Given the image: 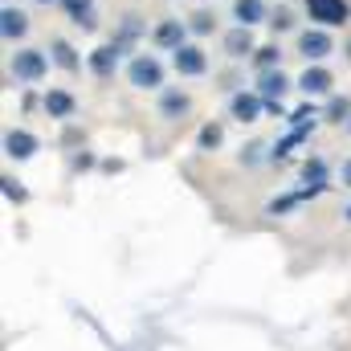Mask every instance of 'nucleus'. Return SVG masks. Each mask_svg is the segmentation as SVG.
<instances>
[{"mask_svg": "<svg viewBox=\"0 0 351 351\" xmlns=\"http://www.w3.org/2000/svg\"><path fill=\"white\" fill-rule=\"evenodd\" d=\"M127 82L135 90H160L164 86V66L156 53H135L131 66H127Z\"/></svg>", "mask_w": 351, "mask_h": 351, "instance_id": "1", "label": "nucleus"}, {"mask_svg": "<svg viewBox=\"0 0 351 351\" xmlns=\"http://www.w3.org/2000/svg\"><path fill=\"white\" fill-rule=\"evenodd\" d=\"M8 70H12L16 82H41L45 70H49V58H45L41 49H21V53H12Z\"/></svg>", "mask_w": 351, "mask_h": 351, "instance_id": "2", "label": "nucleus"}, {"mask_svg": "<svg viewBox=\"0 0 351 351\" xmlns=\"http://www.w3.org/2000/svg\"><path fill=\"white\" fill-rule=\"evenodd\" d=\"M306 16L323 29H335L351 21V4L348 0H306Z\"/></svg>", "mask_w": 351, "mask_h": 351, "instance_id": "3", "label": "nucleus"}, {"mask_svg": "<svg viewBox=\"0 0 351 351\" xmlns=\"http://www.w3.org/2000/svg\"><path fill=\"white\" fill-rule=\"evenodd\" d=\"M172 70L180 78H200V74H208V58H204V49L200 45H180L172 49Z\"/></svg>", "mask_w": 351, "mask_h": 351, "instance_id": "4", "label": "nucleus"}, {"mask_svg": "<svg viewBox=\"0 0 351 351\" xmlns=\"http://www.w3.org/2000/svg\"><path fill=\"white\" fill-rule=\"evenodd\" d=\"M331 49H335V41H331V33H327L323 25H315V29H302V33H298V53H302L306 62H323Z\"/></svg>", "mask_w": 351, "mask_h": 351, "instance_id": "5", "label": "nucleus"}, {"mask_svg": "<svg viewBox=\"0 0 351 351\" xmlns=\"http://www.w3.org/2000/svg\"><path fill=\"white\" fill-rule=\"evenodd\" d=\"M286 90H290V78H286L282 70H262V78H258V94L265 98V110L282 114V98H286Z\"/></svg>", "mask_w": 351, "mask_h": 351, "instance_id": "6", "label": "nucleus"}, {"mask_svg": "<svg viewBox=\"0 0 351 351\" xmlns=\"http://www.w3.org/2000/svg\"><path fill=\"white\" fill-rule=\"evenodd\" d=\"M184 37H188V21H176V16L160 21V25H156V33H152V41H156L160 49H180V45H184Z\"/></svg>", "mask_w": 351, "mask_h": 351, "instance_id": "7", "label": "nucleus"}, {"mask_svg": "<svg viewBox=\"0 0 351 351\" xmlns=\"http://www.w3.org/2000/svg\"><path fill=\"white\" fill-rule=\"evenodd\" d=\"M331 86H335V78H331V70H323V66H306V70H302V78H298V90H302L306 98L331 94Z\"/></svg>", "mask_w": 351, "mask_h": 351, "instance_id": "8", "label": "nucleus"}, {"mask_svg": "<svg viewBox=\"0 0 351 351\" xmlns=\"http://www.w3.org/2000/svg\"><path fill=\"white\" fill-rule=\"evenodd\" d=\"M229 110H233V119L237 123H258L262 119V110H265V98L262 94H233V102H229Z\"/></svg>", "mask_w": 351, "mask_h": 351, "instance_id": "9", "label": "nucleus"}, {"mask_svg": "<svg viewBox=\"0 0 351 351\" xmlns=\"http://www.w3.org/2000/svg\"><path fill=\"white\" fill-rule=\"evenodd\" d=\"M225 53H229L233 62H241V58H254V53H258V45H254V33H250L245 25H237V29L225 37Z\"/></svg>", "mask_w": 351, "mask_h": 351, "instance_id": "10", "label": "nucleus"}, {"mask_svg": "<svg viewBox=\"0 0 351 351\" xmlns=\"http://www.w3.org/2000/svg\"><path fill=\"white\" fill-rule=\"evenodd\" d=\"M33 152H37V135H29V131H21V127L4 135V156H8V160H29Z\"/></svg>", "mask_w": 351, "mask_h": 351, "instance_id": "11", "label": "nucleus"}, {"mask_svg": "<svg viewBox=\"0 0 351 351\" xmlns=\"http://www.w3.org/2000/svg\"><path fill=\"white\" fill-rule=\"evenodd\" d=\"M0 33H4V41H16V37H25V33H29V16H25L21 8L4 4V12H0Z\"/></svg>", "mask_w": 351, "mask_h": 351, "instance_id": "12", "label": "nucleus"}, {"mask_svg": "<svg viewBox=\"0 0 351 351\" xmlns=\"http://www.w3.org/2000/svg\"><path fill=\"white\" fill-rule=\"evenodd\" d=\"M119 53H123V49H119L114 41H110V45H98V49L90 53V70H94L98 78H110L114 66H119Z\"/></svg>", "mask_w": 351, "mask_h": 351, "instance_id": "13", "label": "nucleus"}, {"mask_svg": "<svg viewBox=\"0 0 351 351\" xmlns=\"http://www.w3.org/2000/svg\"><path fill=\"white\" fill-rule=\"evenodd\" d=\"M41 106H45V114H49V119H70L78 102H74V94H66V90H45Z\"/></svg>", "mask_w": 351, "mask_h": 351, "instance_id": "14", "label": "nucleus"}, {"mask_svg": "<svg viewBox=\"0 0 351 351\" xmlns=\"http://www.w3.org/2000/svg\"><path fill=\"white\" fill-rule=\"evenodd\" d=\"M188 110H192V98H188L184 90H164V94H160V114H164V119L176 123V119H184Z\"/></svg>", "mask_w": 351, "mask_h": 351, "instance_id": "15", "label": "nucleus"}, {"mask_svg": "<svg viewBox=\"0 0 351 351\" xmlns=\"http://www.w3.org/2000/svg\"><path fill=\"white\" fill-rule=\"evenodd\" d=\"M233 16H237V25L254 29V25H262L269 12H265V0H233Z\"/></svg>", "mask_w": 351, "mask_h": 351, "instance_id": "16", "label": "nucleus"}, {"mask_svg": "<svg viewBox=\"0 0 351 351\" xmlns=\"http://www.w3.org/2000/svg\"><path fill=\"white\" fill-rule=\"evenodd\" d=\"M62 8L70 12V21L78 25V29H94L98 21H94V0H62Z\"/></svg>", "mask_w": 351, "mask_h": 351, "instance_id": "17", "label": "nucleus"}, {"mask_svg": "<svg viewBox=\"0 0 351 351\" xmlns=\"http://www.w3.org/2000/svg\"><path fill=\"white\" fill-rule=\"evenodd\" d=\"M302 180H306V188H311V192H323V188H327V164H323L319 156H315V160H306V164H302Z\"/></svg>", "mask_w": 351, "mask_h": 351, "instance_id": "18", "label": "nucleus"}, {"mask_svg": "<svg viewBox=\"0 0 351 351\" xmlns=\"http://www.w3.org/2000/svg\"><path fill=\"white\" fill-rule=\"evenodd\" d=\"M188 29H192V33H196V37H208V33H213V29H217V16H213V12H204V8H200V12H192V16H188Z\"/></svg>", "mask_w": 351, "mask_h": 351, "instance_id": "19", "label": "nucleus"}, {"mask_svg": "<svg viewBox=\"0 0 351 351\" xmlns=\"http://www.w3.org/2000/svg\"><path fill=\"white\" fill-rule=\"evenodd\" d=\"M53 62H58L62 70H78V53H74V45H66V41H53Z\"/></svg>", "mask_w": 351, "mask_h": 351, "instance_id": "20", "label": "nucleus"}, {"mask_svg": "<svg viewBox=\"0 0 351 351\" xmlns=\"http://www.w3.org/2000/svg\"><path fill=\"white\" fill-rule=\"evenodd\" d=\"M278 58H282L278 45H262V49L254 53V66H258V70H278Z\"/></svg>", "mask_w": 351, "mask_h": 351, "instance_id": "21", "label": "nucleus"}, {"mask_svg": "<svg viewBox=\"0 0 351 351\" xmlns=\"http://www.w3.org/2000/svg\"><path fill=\"white\" fill-rule=\"evenodd\" d=\"M265 25H269L274 33H286V29H294V12H290V8H274Z\"/></svg>", "mask_w": 351, "mask_h": 351, "instance_id": "22", "label": "nucleus"}, {"mask_svg": "<svg viewBox=\"0 0 351 351\" xmlns=\"http://www.w3.org/2000/svg\"><path fill=\"white\" fill-rule=\"evenodd\" d=\"M196 143H200V152H213V147H221V127H217V123H208V127H200V135H196Z\"/></svg>", "mask_w": 351, "mask_h": 351, "instance_id": "23", "label": "nucleus"}, {"mask_svg": "<svg viewBox=\"0 0 351 351\" xmlns=\"http://www.w3.org/2000/svg\"><path fill=\"white\" fill-rule=\"evenodd\" d=\"M327 119H331V123L351 119V98H331V102H327Z\"/></svg>", "mask_w": 351, "mask_h": 351, "instance_id": "24", "label": "nucleus"}, {"mask_svg": "<svg viewBox=\"0 0 351 351\" xmlns=\"http://www.w3.org/2000/svg\"><path fill=\"white\" fill-rule=\"evenodd\" d=\"M0 184H4V196H8V200H16V204H25V188H16V180H12V176H4Z\"/></svg>", "mask_w": 351, "mask_h": 351, "instance_id": "25", "label": "nucleus"}, {"mask_svg": "<svg viewBox=\"0 0 351 351\" xmlns=\"http://www.w3.org/2000/svg\"><path fill=\"white\" fill-rule=\"evenodd\" d=\"M339 176H343V184L351 188V160H343V168H339Z\"/></svg>", "mask_w": 351, "mask_h": 351, "instance_id": "26", "label": "nucleus"}, {"mask_svg": "<svg viewBox=\"0 0 351 351\" xmlns=\"http://www.w3.org/2000/svg\"><path fill=\"white\" fill-rule=\"evenodd\" d=\"M37 4H53V0H37Z\"/></svg>", "mask_w": 351, "mask_h": 351, "instance_id": "27", "label": "nucleus"}, {"mask_svg": "<svg viewBox=\"0 0 351 351\" xmlns=\"http://www.w3.org/2000/svg\"><path fill=\"white\" fill-rule=\"evenodd\" d=\"M348 131H351V119H348Z\"/></svg>", "mask_w": 351, "mask_h": 351, "instance_id": "28", "label": "nucleus"}, {"mask_svg": "<svg viewBox=\"0 0 351 351\" xmlns=\"http://www.w3.org/2000/svg\"><path fill=\"white\" fill-rule=\"evenodd\" d=\"M348 221H351V208H348Z\"/></svg>", "mask_w": 351, "mask_h": 351, "instance_id": "29", "label": "nucleus"}]
</instances>
